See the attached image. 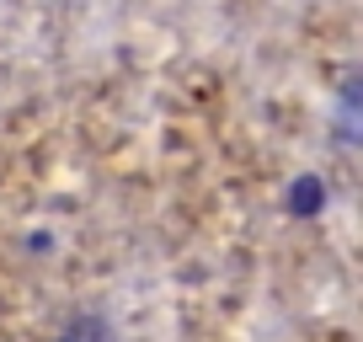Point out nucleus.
<instances>
[{
	"label": "nucleus",
	"mask_w": 363,
	"mask_h": 342,
	"mask_svg": "<svg viewBox=\"0 0 363 342\" xmlns=\"http://www.w3.org/2000/svg\"><path fill=\"white\" fill-rule=\"evenodd\" d=\"M326 204H331V193H326V177H320V171H299L294 182H289V193H284V209L294 219L326 214Z\"/></svg>",
	"instance_id": "1"
}]
</instances>
